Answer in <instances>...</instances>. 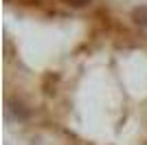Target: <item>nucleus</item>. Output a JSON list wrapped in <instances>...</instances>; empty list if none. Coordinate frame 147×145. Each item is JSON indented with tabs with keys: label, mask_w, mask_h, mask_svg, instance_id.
Returning <instances> with one entry per match:
<instances>
[{
	"label": "nucleus",
	"mask_w": 147,
	"mask_h": 145,
	"mask_svg": "<svg viewBox=\"0 0 147 145\" xmlns=\"http://www.w3.org/2000/svg\"><path fill=\"white\" fill-rule=\"evenodd\" d=\"M13 57V44L9 37H5V60H11Z\"/></svg>",
	"instance_id": "4"
},
{
	"label": "nucleus",
	"mask_w": 147,
	"mask_h": 145,
	"mask_svg": "<svg viewBox=\"0 0 147 145\" xmlns=\"http://www.w3.org/2000/svg\"><path fill=\"white\" fill-rule=\"evenodd\" d=\"M7 115L13 121H18V123H26L31 119V108L18 97H9L7 99Z\"/></svg>",
	"instance_id": "1"
},
{
	"label": "nucleus",
	"mask_w": 147,
	"mask_h": 145,
	"mask_svg": "<svg viewBox=\"0 0 147 145\" xmlns=\"http://www.w3.org/2000/svg\"><path fill=\"white\" fill-rule=\"evenodd\" d=\"M129 18H132V22H134V24L147 29V5H136L134 9L129 11Z\"/></svg>",
	"instance_id": "2"
},
{
	"label": "nucleus",
	"mask_w": 147,
	"mask_h": 145,
	"mask_svg": "<svg viewBox=\"0 0 147 145\" xmlns=\"http://www.w3.org/2000/svg\"><path fill=\"white\" fill-rule=\"evenodd\" d=\"M64 5H68L70 9H86L90 5V0H61Z\"/></svg>",
	"instance_id": "3"
}]
</instances>
